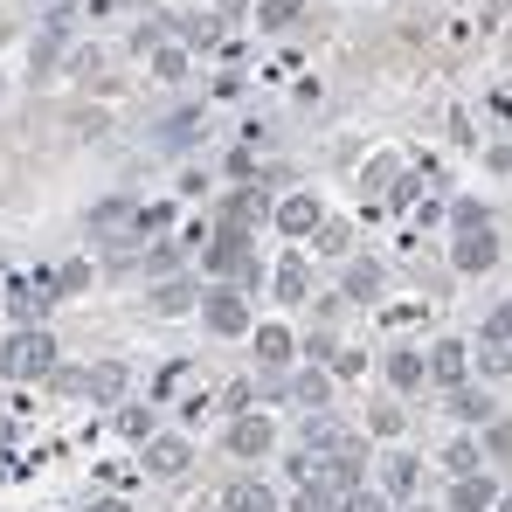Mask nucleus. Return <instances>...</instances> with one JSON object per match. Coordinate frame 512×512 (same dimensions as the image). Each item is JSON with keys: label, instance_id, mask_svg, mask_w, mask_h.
<instances>
[{"label": "nucleus", "instance_id": "423d86ee", "mask_svg": "<svg viewBox=\"0 0 512 512\" xmlns=\"http://www.w3.org/2000/svg\"><path fill=\"white\" fill-rule=\"evenodd\" d=\"M118 395H125V367H118V360L90 367V402H118Z\"/></svg>", "mask_w": 512, "mask_h": 512}, {"label": "nucleus", "instance_id": "4468645a", "mask_svg": "<svg viewBox=\"0 0 512 512\" xmlns=\"http://www.w3.org/2000/svg\"><path fill=\"white\" fill-rule=\"evenodd\" d=\"M84 512H132L125 499H97V506H84Z\"/></svg>", "mask_w": 512, "mask_h": 512}, {"label": "nucleus", "instance_id": "39448f33", "mask_svg": "<svg viewBox=\"0 0 512 512\" xmlns=\"http://www.w3.org/2000/svg\"><path fill=\"white\" fill-rule=\"evenodd\" d=\"M222 512H277V492L256 485V478H236V485L222 492Z\"/></svg>", "mask_w": 512, "mask_h": 512}, {"label": "nucleus", "instance_id": "9d476101", "mask_svg": "<svg viewBox=\"0 0 512 512\" xmlns=\"http://www.w3.org/2000/svg\"><path fill=\"white\" fill-rule=\"evenodd\" d=\"M118 436L146 443V436H153V409H125V416H118Z\"/></svg>", "mask_w": 512, "mask_h": 512}, {"label": "nucleus", "instance_id": "7ed1b4c3", "mask_svg": "<svg viewBox=\"0 0 512 512\" xmlns=\"http://www.w3.org/2000/svg\"><path fill=\"white\" fill-rule=\"evenodd\" d=\"M187 464H194L187 436H146V471H153V478H180Z\"/></svg>", "mask_w": 512, "mask_h": 512}, {"label": "nucleus", "instance_id": "f8f14e48", "mask_svg": "<svg viewBox=\"0 0 512 512\" xmlns=\"http://www.w3.org/2000/svg\"><path fill=\"white\" fill-rule=\"evenodd\" d=\"M367 423L381 429V436H395V429H402V409H395V402H374V416H367Z\"/></svg>", "mask_w": 512, "mask_h": 512}, {"label": "nucleus", "instance_id": "ddd939ff", "mask_svg": "<svg viewBox=\"0 0 512 512\" xmlns=\"http://www.w3.org/2000/svg\"><path fill=\"white\" fill-rule=\"evenodd\" d=\"M56 284H63V291H84V284H90V263H70V270H63Z\"/></svg>", "mask_w": 512, "mask_h": 512}, {"label": "nucleus", "instance_id": "1a4fd4ad", "mask_svg": "<svg viewBox=\"0 0 512 512\" xmlns=\"http://www.w3.org/2000/svg\"><path fill=\"white\" fill-rule=\"evenodd\" d=\"M42 305H49V291H42V284H21V291H14V312H21L28 326L42 319Z\"/></svg>", "mask_w": 512, "mask_h": 512}, {"label": "nucleus", "instance_id": "9b49d317", "mask_svg": "<svg viewBox=\"0 0 512 512\" xmlns=\"http://www.w3.org/2000/svg\"><path fill=\"white\" fill-rule=\"evenodd\" d=\"M340 512H388V499H381V492H367V485H353V492L340 499Z\"/></svg>", "mask_w": 512, "mask_h": 512}, {"label": "nucleus", "instance_id": "f03ea898", "mask_svg": "<svg viewBox=\"0 0 512 512\" xmlns=\"http://www.w3.org/2000/svg\"><path fill=\"white\" fill-rule=\"evenodd\" d=\"M201 326H208L215 340H243V333H250V298H243L236 284L201 291Z\"/></svg>", "mask_w": 512, "mask_h": 512}, {"label": "nucleus", "instance_id": "6e6552de", "mask_svg": "<svg viewBox=\"0 0 512 512\" xmlns=\"http://www.w3.org/2000/svg\"><path fill=\"white\" fill-rule=\"evenodd\" d=\"M416 478H423V471H416V457H388V492H395V499H409V492H416Z\"/></svg>", "mask_w": 512, "mask_h": 512}, {"label": "nucleus", "instance_id": "f257e3e1", "mask_svg": "<svg viewBox=\"0 0 512 512\" xmlns=\"http://www.w3.org/2000/svg\"><path fill=\"white\" fill-rule=\"evenodd\" d=\"M0 374H7V381H42V374H56V340H49L42 326L14 333V340L0 346Z\"/></svg>", "mask_w": 512, "mask_h": 512}, {"label": "nucleus", "instance_id": "0eeeda50", "mask_svg": "<svg viewBox=\"0 0 512 512\" xmlns=\"http://www.w3.org/2000/svg\"><path fill=\"white\" fill-rule=\"evenodd\" d=\"M450 506H457V512L492 506V478H471V471H464V478H457V492H450Z\"/></svg>", "mask_w": 512, "mask_h": 512}, {"label": "nucleus", "instance_id": "20e7f679", "mask_svg": "<svg viewBox=\"0 0 512 512\" xmlns=\"http://www.w3.org/2000/svg\"><path fill=\"white\" fill-rule=\"evenodd\" d=\"M270 443H277V423H270V416H236V423H229V450H236V457H263Z\"/></svg>", "mask_w": 512, "mask_h": 512}]
</instances>
